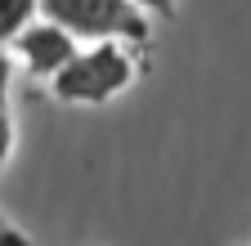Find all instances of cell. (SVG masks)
<instances>
[{"label": "cell", "mask_w": 251, "mask_h": 246, "mask_svg": "<svg viewBox=\"0 0 251 246\" xmlns=\"http://www.w3.org/2000/svg\"><path fill=\"white\" fill-rule=\"evenodd\" d=\"M139 45L126 41H85L68 63L50 76V94L58 103H76V108H99L135 85L139 76Z\"/></svg>", "instance_id": "6da1fadb"}, {"label": "cell", "mask_w": 251, "mask_h": 246, "mask_svg": "<svg viewBox=\"0 0 251 246\" xmlns=\"http://www.w3.org/2000/svg\"><path fill=\"white\" fill-rule=\"evenodd\" d=\"M41 14L85 45V41H126L148 45L152 41V14L139 9L135 0H41Z\"/></svg>", "instance_id": "7a4b0ae2"}, {"label": "cell", "mask_w": 251, "mask_h": 246, "mask_svg": "<svg viewBox=\"0 0 251 246\" xmlns=\"http://www.w3.org/2000/svg\"><path fill=\"white\" fill-rule=\"evenodd\" d=\"M76 49H81V41L68 32V27H58L54 18H45V14H36L27 27H18V32L9 36L14 63H18L23 72H31L36 81H50Z\"/></svg>", "instance_id": "3957f363"}, {"label": "cell", "mask_w": 251, "mask_h": 246, "mask_svg": "<svg viewBox=\"0 0 251 246\" xmlns=\"http://www.w3.org/2000/svg\"><path fill=\"white\" fill-rule=\"evenodd\" d=\"M36 14H41V0H0V41L9 45V36L27 27Z\"/></svg>", "instance_id": "277c9868"}, {"label": "cell", "mask_w": 251, "mask_h": 246, "mask_svg": "<svg viewBox=\"0 0 251 246\" xmlns=\"http://www.w3.org/2000/svg\"><path fill=\"white\" fill-rule=\"evenodd\" d=\"M14 143H18V130H14V116H9V103L0 99V166L14 157Z\"/></svg>", "instance_id": "5b68a950"}, {"label": "cell", "mask_w": 251, "mask_h": 246, "mask_svg": "<svg viewBox=\"0 0 251 246\" xmlns=\"http://www.w3.org/2000/svg\"><path fill=\"white\" fill-rule=\"evenodd\" d=\"M9 81H14V54H9L5 41H0V99L9 94Z\"/></svg>", "instance_id": "8992f818"}, {"label": "cell", "mask_w": 251, "mask_h": 246, "mask_svg": "<svg viewBox=\"0 0 251 246\" xmlns=\"http://www.w3.org/2000/svg\"><path fill=\"white\" fill-rule=\"evenodd\" d=\"M0 246H31V237H27L23 228H14L5 215H0Z\"/></svg>", "instance_id": "52a82bcc"}, {"label": "cell", "mask_w": 251, "mask_h": 246, "mask_svg": "<svg viewBox=\"0 0 251 246\" xmlns=\"http://www.w3.org/2000/svg\"><path fill=\"white\" fill-rule=\"evenodd\" d=\"M135 5L148 9L152 18H175V5H179V0H135Z\"/></svg>", "instance_id": "ba28073f"}]
</instances>
